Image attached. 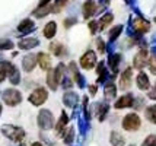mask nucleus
Masks as SVG:
<instances>
[{"mask_svg": "<svg viewBox=\"0 0 156 146\" xmlns=\"http://www.w3.org/2000/svg\"><path fill=\"white\" fill-rule=\"evenodd\" d=\"M2 133L3 136H6L7 139H12L13 142H20L25 139V130L22 127H16L12 124L2 126Z\"/></svg>", "mask_w": 156, "mask_h": 146, "instance_id": "nucleus-1", "label": "nucleus"}, {"mask_svg": "<svg viewBox=\"0 0 156 146\" xmlns=\"http://www.w3.org/2000/svg\"><path fill=\"white\" fill-rule=\"evenodd\" d=\"M37 123L42 130H50L54 127V117L50 110H41L37 117Z\"/></svg>", "mask_w": 156, "mask_h": 146, "instance_id": "nucleus-2", "label": "nucleus"}, {"mask_svg": "<svg viewBox=\"0 0 156 146\" xmlns=\"http://www.w3.org/2000/svg\"><path fill=\"white\" fill-rule=\"evenodd\" d=\"M140 126H142V121L136 112H130L122 118V129L127 132H136L140 129Z\"/></svg>", "mask_w": 156, "mask_h": 146, "instance_id": "nucleus-3", "label": "nucleus"}, {"mask_svg": "<svg viewBox=\"0 0 156 146\" xmlns=\"http://www.w3.org/2000/svg\"><path fill=\"white\" fill-rule=\"evenodd\" d=\"M2 97H3L5 104L9 105V107H16L22 101V94L18 89H6Z\"/></svg>", "mask_w": 156, "mask_h": 146, "instance_id": "nucleus-4", "label": "nucleus"}, {"mask_svg": "<svg viewBox=\"0 0 156 146\" xmlns=\"http://www.w3.org/2000/svg\"><path fill=\"white\" fill-rule=\"evenodd\" d=\"M150 29V23L146 19H143V18H136L134 21L131 22V28H130V35L133 37L134 34L140 35V34H144V32H147Z\"/></svg>", "mask_w": 156, "mask_h": 146, "instance_id": "nucleus-5", "label": "nucleus"}, {"mask_svg": "<svg viewBox=\"0 0 156 146\" xmlns=\"http://www.w3.org/2000/svg\"><path fill=\"white\" fill-rule=\"evenodd\" d=\"M96 73H98V82H99V84L114 82V79H115V76H117V73H112V75L108 73V70L105 67V62L98 63V66H96Z\"/></svg>", "mask_w": 156, "mask_h": 146, "instance_id": "nucleus-6", "label": "nucleus"}, {"mask_svg": "<svg viewBox=\"0 0 156 146\" xmlns=\"http://www.w3.org/2000/svg\"><path fill=\"white\" fill-rule=\"evenodd\" d=\"M48 98V92L44 88H37V89L29 95V102L32 105H37V107H40L42 105L45 101H47Z\"/></svg>", "mask_w": 156, "mask_h": 146, "instance_id": "nucleus-7", "label": "nucleus"}, {"mask_svg": "<svg viewBox=\"0 0 156 146\" xmlns=\"http://www.w3.org/2000/svg\"><path fill=\"white\" fill-rule=\"evenodd\" d=\"M69 73H70V76H73L72 79H75V82L77 84V86L80 88V89H83L85 86H86V77L83 76V75H80V72H79V69H77V66H76L75 62H72L70 64H69Z\"/></svg>", "mask_w": 156, "mask_h": 146, "instance_id": "nucleus-8", "label": "nucleus"}, {"mask_svg": "<svg viewBox=\"0 0 156 146\" xmlns=\"http://www.w3.org/2000/svg\"><path fill=\"white\" fill-rule=\"evenodd\" d=\"M96 64V54L94 51H88V53H85L80 59V66L83 69H92V67H95Z\"/></svg>", "mask_w": 156, "mask_h": 146, "instance_id": "nucleus-9", "label": "nucleus"}, {"mask_svg": "<svg viewBox=\"0 0 156 146\" xmlns=\"http://www.w3.org/2000/svg\"><path fill=\"white\" fill-rule=\"evenodd\" d=\"M147 57H149V53L146 48H142L139 53H137L134 59H133V66L136 69H143L146 66V62H147Z\"/></svg>", "mask_w": 156, "mask_h": 146, "instance_id": "nucleus-10", "label": "nucleus"}, {"mask_svg": "<svg viewBox=\"0 0 156 146\" xmlns=\"http://www.w3.org/2000/svg\"><path fill=\"white\" fill-rule=\"evenodd\" d=\"M133 102H134V97H133V94H126V95H122L118 99L115 101V107L117 110H121V108H127V107H133Z\"/></svg>", "mask_w": 156, "mask_h": 146, "instance_id": "nucleus-11", "label": "nucleus"}, {"mask_svg": "<svg viewBox=\"0 0 156 146\" xmlns=\"http://www.w3.org/2000/svg\"><path fill=\"white\" fill-rule=\"evenodd\" d=\"M79 102V95L76 94L75 91H66L64 95H63V104L66 107H70V108H75Z\"/></svg>", "mask_w": 156, "mask_h": 146, "instance_id": "nucleus-12", "label": "nucleus"}, {"mask_svg": "<svg viewBox=\"0 0 156 146\" xmlns=\"http://www.w3.org/2000/svg\"><path fill=\"white\" fill-rule=\"evenodd\" d=\"M131 73H133L131 67H127V69L122 72L121 77H120V89H122V91L130 89V86H131Z\"/></svg>", "mask_w": 156, "mask_h": 146, "instance_id": "nucleus-13", "label": "nucleus"}, {"mask_svg": "<svg viewBox=\"0 0 156 146\" xmlns=\"http://www.w3.org/2000/svg\"><path fill=\"white\" fill-rule=\"evenodd\" d=\"M69 116H67V112L66 111H63L61 112V116H60V118H58V121H57V124H55V132H57V136H63L64 134V129L67 127V124H69Z\"/></svg>", "mask_w": 156, "mask_h": 146, "instance_id": "nucleus-14", "label": "nucleus"}, {"mask_svg": "<svg viewBox=\"0 0 156 146\" xmlns=\"http://www.w3.org/2000/svg\"><path fill=\"white\" fill-rule=\"evenodd\" d=\"M82 12H83V18L89 19L90 16H94L96 13V3L94 0H86L82 6Z\"/></svg>", "mask_w": 156, "mask_h": 146, "instance_id": "nucleus-15", "label": "nucleus"}, {"mask_svg": "<svg viewBox=\"0 0 156 146\" xmlns=\"http://www.w3.org/2000/svg\"><path fill=\"white\" fill-rule=\"evenodd\" d=\"M121 54L120 53H112V54H108V64L109 69L112 70V73H117L118 72V66L121 63Z\"/></svg>", "mask_w": 156, "mask_h": 146, "instance_id": "nucleus-16", "label": "nucleus"}, {"mask_svg": "<svg viewBox=\"0 0 156 146\" xmlns=\"http://www.w3.org/2000/svg\"><path fill=\"white\" fill-rule=\"evenodd\" d=\"M37 63V56L35 54H27L22 59V69L25 72H32Z\"/></svg>", "mask_w": 156, "mask_h": 146, "instance_id": "nucleus-17", "label": "nucleus"}, {"mask_svg": "<svg viewBox=\"0 0 156 146\" xmlns=\"http://www.w3.org/2000/svg\"><path fill=\"white\" fill-rule=\"evenodd\" d=\"M104 97L108 101L117 97V86L114 85V82H105L104 84Z\"/></svg>", "mask_w": 156, "mask_h": 146, "instance_id": "nucleus-18", "label": "nucleus"}, {"mask_svg": "<svg viewBox=\"0 0 156 146\" xmlns=\"http://www.w3.org/2000/svg\"><path fill=\"white\" fill-rule=\"evenodd\" d=\"M34 29H35V23L32 19H23V21L18 25L19 34H29V32H32Z\"/></svg>", "mask_w": 156, "mask_h": 146, "instance_id": "nucleus-19", "label": "nucleus"}, {"mask_svg": "<svg viewBox=\"0 0 156 146\" xmlns=\"http://www.w3.org/2000/svg\"><path fill=\"white\" fill-rule=\"evenodd\" d=\"M37 62L40 64V67L42 70H50L51 69V59L45 53H38L37 54Z\"/></svg>", "mask_w": 156, "mask_h": 146, "instance_id": "nucleus-20", "label": "nucleus"}, {"mask_svg": "<svg viewBox=\"0 0 156 146\" xmlns=\"http://www.w3.org/2000/svg\"><path fill=\"white\" fill-rule=\"evenodd\" d=\"M136 84H137V86H139V89H142V91L149 89V86H150L149 77H147V75H146V73H143V72H140V73L137 75Z\"/></svg>", "mask_w": 156, "mask_h": 146, "instance_id": "nucleus-21", "label": "nucleus"}, {"mask_svg": "<svg viewBox=\"0 0 156 146\" xmlns=\"http://www.w3.org/2000/svg\"><path fill=\"white\" fill-rule=\"evenodd\" d=\"M40 44V41L37 38H23L22 41H19V48L20 50H32Z\"/></svg>", "mask_w": 156, "mask_h": 146, "instance_id": "nucleus-22", "label": "nucleus"}, {"mask_svg": "<svg viewBox=\"0 0 156 146\" xmlns=\"http://www.w3.org/2000/svg\"><path fill=\"white\" fill-rule=\"evenodd\" d=\"M55 32H57V23L55 22H48L47 25L44 27V37L48 38V40H51V38H54Z\"/></svg>", "mask_w": 156, "mask_h": 146, "instance_id": "nucleus-23", "label": "nucleus"}, {"mask_svg": "<svg viewBox=\"0 0 156 146\" xmlns=\"http://www.w3.org/2000/svg\"><path fill=\"white\" fill-rule=\"evenodd\" d=\"M109 142H111L112 146H124V137L118 132H111Z\"/></svg>", "mask_w": 156, "mask_h": 146, "instance_id": "nucleus-24", "label": "nucleus"}, {"mask_svg": "<svg viewBox=\"0 0 156 146\" xmlns=\"http://www.w3.org/2000/svg\"><path fill=\"white\" fill-rule=\"evenodd\" d=\"M112 19H114V16H112V13H105L104 16H102L101 19L98 21V25H99V31H104V29L108 27L109 23L112 22Z\"/></svg>", "mask_w": 156, "mask_h": 146, "instance_id": "nucleus-25", "label": "nucleus"}, {"mask_svg": "<svg viewBox=\"0 0 156 146\" xmlns=\"http://www.w3.org/2000/svg\"><path fill=\"white\" fill-rule=\"evenodd\" d=\"M51 51H53L57 57L66 56V47H64L61 42H53V44H51Z\"/></svg>", "mask_w": 156, "mask_h": 146, "instance_id": "nucleus-26", "label": "nucleus"}, {"mask_svg": "<svg viewBox=\"0 0 156 146\" xmlns=\"http://www.w3.org/2000/svg\"><path fill=\"white\" fill-rule=\"evenodd\" d=\"M51 9H53V6H51L50 3H48V5H44V6H38L37 10H34V15L37 18H44L45 15H48L51 12Z\"/></svg>", "mask_w": 156, "mask_h": 146, "instance_id": "nucleus-27", "label": "nucleus"}, {"mask_svg": "<svg viewBox=\"0 0 156 146\" xmlns=\"http://www.w3.org/2000/svg\"><path fill=\"white\" fill-rule=\"evenodd\" d=\"M64 70H66V66L60 63V64H57L55 66V69H53V73H54V77L57 79V82L61 84V80H63V77H64Z\"/></svg>", "mask_w": 156, "mask_h": 146, "instance_id": "nucleus-28", "label": "nucleus"}, {"mask_svg": "<svg viewBox=\"0 0 156 146\" xmlns=\"http://www.w3.org/2000/svg\"><path fill=\"white\" fill-rule=\"evenodd\" d=\"M77 120H79V130H80V134L82 136H86V133H88L89 129H90L89 121L85 117H79Z\"/></svg>", "mask_w": 156, "mask_h": 146, "instance_id": "nucleus-29", "label": "nucleus"}, {"mask_svg": "<svg viewBox=\"0 0 156 146\" xmlns=\"http://www.w3.org/2000/svg\"><path fill=\"white\" fill-rule=\"evenodd\" d=\"M47 85L50 86V89L55 91L57 89V86H58V82H57V79L54 77V73H53V70L50 69L47 73Z\"/></svg>", "mask_w": 156, "mask_h": 146, "instance_id": "nucleus-30", "label": "nucleus"}, {"mask_svg": "<svg viewBox=\"0 0 156 146\" xmlns=\"http://www.w3.org/2000/svg\"><path fill=\"white\" fill-rule=\"evenodd\" d=\"M122 31V25H117V27H114V28L111 29L108 32V38H109V42H114L120 37V34H121Z\"/></svg>", "mask_w": 156, "mask_h": 146, "instance_id": "nucleus-31", "label": "nucleus"}, {"mask_svg": "<svg viewBox=\"0 0 156 146\" xmlns=\"http://www.w3.org/2000/svg\"><path fill=\"white\" fill-rule=\"evenodd\" d=\"M146 117H147L149 121L156 124V105H150V107L146 108Z\"/></svg>", "mask_w": 156, "mask_h": 146, "instance_id": "nucleus-32", "label": "nucleus"}, {"mask_svg": "<svg viewBox=\"0 0 156 146\" xmlns=\"http://www.w3.org/2000/svg\"><path fill=\"white\" fill-rule=\"evenodd\" d=\"M0 69L5 72V75H7V76H9V75H10V73L16 69V67H15L10 62H0Z\"/></svg>", "mask_w": 156, "mask_h": 146, "instance_id": "nucleus-33", "label": "nucleus"}, {"mask_svg": "<svg viewBox=\"0 0 156 146\" xmlns=\"http://www.w3.org/2000/svg\"><path fill=\"white\" fill-rule=\"evenodd\" d=\"M64 143L66 145H70L73 140H75V129L73 127H70V129H67L66 130V133H64Z\"/></svg>", "mask_w": 156, "mask_h": 146, "instance_id": "nucleus-34", "label": "nucleus"}, {"mask_svg": "<svg viewBox=\"0 0 156 146\" xmlns=\"http://www.w3.org/2000/svg\"><path fill=\"white\" fill-rule=\"evenodd\" d=\"M9 80H10V84L12 85H18L20 82V73L18 69H15L10 75H9Z\"/></svg>", "mask_w": 156, "mask_h": 146, "instance_id": "nucleus-35", "label": "nucleus"}, {"mask_svg": "<svg viewBox=\"0 0 156 146\" xmlns=\"http://www.w3.org/2000/svg\"><path fill=\"white\" fill-rule=\"evenodd\" d=\"M60 85L63 86V89L70 91V89H72V86H73V79H72V76H64Z\"/></svg>", "mask_w": 156, "mask_h": 146, "instance_id": "nucleus-36", "label": "nucleus"}, {"mask_svg": "<svg viewBox=\"0 0 156 146\" xmlns=\"http://www.w3.org/2000/svg\"><path fill=\"white\" fill-rule=\"evenodd\" d=\"M13 48V42L12 40H0V50H12Z\"/></svg>", "mask_w": 156, "mask_h": 146, "instance_id": "nucleus-37", "label": "nucleus"}, {"mask_svg": "<svg viewBox=\"0 0 156 146\" xmlns=\"http://www.w3.org/2000/svg\"><path fill=\"white\" fill-rule=\"evenodd\" d=\"M66 3H67V0H55L54 6L51 9V12H60L63 7L66 6Z\"/></svg>", "mask_w": 156, "mask_h": 146, "instance_id": "nucleus-38", "label": "nucleus"}, {"mask_svg": "<svg viewBox=\"0 0 156 146\" xmlns=\"http://www.w3.org/2000/svg\"><path fill=\"white\" fill-rule=\"evenodd\" d=\"M143 146H156V134H150L143 142Z\"/></svg>", "mask_w": 156, "mask_h": 146, "instance_id": "nucleus-39", "label": "nucleus"}, {"mask_svg": "<svg viewBox=\"0 0 156 146\" xmlns=\"http://www.w3.org/2000/svg\"><path fill=\"white\" fill-rule=\"evenodd\" d=\"M149 69L152 72V75H156V54H152L149 60Z\"/></svg>", "mask_w": 156, "mask_h": 146, "instance_id": "nucleus-40", "label": "nucleus"}, {"mask_svg": "<svg viewBox=\"0 0 156 146\" xmlns=\"http://www.w3.org/2000/svg\"><path fill=\"white\" fill-rule=\"evenodd\" d=\"M89 29H90V32H92V34H96V32L99 31V25H98V22L96 21L89 22Z\"/></svg>", "mask_w": 156, "mask_h": 146, "instance_id": "nucleus-41", "label": "nucleus"}, {"mask_svg": "<svg viewBox=\"0 0 156 146\" xmlns=\"http://www.w3.org/2000/svg\"><path fill=\"white\" fill-rule=\"evenodd\" d=\"M96 47H98V51H99L101 54L105 53V42L102 41L101 38H98V40H96Z\"/></svg>", "mask_w": 156, "mask_h": 146, "instance_id": "nucleus-42", "label": "nucleus"}, {"mask_svg": "<svg viewBox=\"0 0 156 146\" xmlns=\"http://www.w3.org/2000/svg\"><path fill=\"white\" fill-rule=\"evenodd\" d=\"M143 104H144V101H143V98H137L136 101L133 102V107L136 108V110H139V108H142Z\"/></svg>", "mask_w": 156, "mask_h": 146, "instance_id": "nucleus-43", "label": "nucleus"}, {"mask_svg": "<svg viewBox=\"0 0 156 146\" xmlns=\"http://www.w3.org/2000/svg\"><path fill=\"white\" fill-rule=\"evenodd\" d=\"M76 22H77V21H76L75 18H69V19H66V21H64V27H66V28H69V27H73Z\"/></svg>", "mask_w": 156, "mask_h": 146, "instance_id": "nucleus-44", "label": "nucleus"}, {"mask_svg": "<svg viewBox=\"0 0 156 146\" xmlns=\"http://www.w3.org/2000/svg\"><path fill=\"white\" fill-rule=\"evenodd\" d=\"M96 92H98V86L96 85H89V94L90 95H96Z\"/></svg>", "mask_w": 156, "mask_h": 146, "instance_id": "nucleus-45", "label": "nucleus"}, {"mask_svg": "<svg viewBox=\"0 0 156 146\" xmlns=\"http://www.w3.org/2000/svg\"><path fill=\"white\" fill-rule=\"evenodd\" d=\"M147 97H149L150 99H156V88H153L152 91L147 92Z\"/></svg>", "mask_w": 156, "mask_h": 146, "instance_id": "nucleus-46", "label": "nucleus"}, {"mask_svg": "<svg viewBox=\"0 0 156 146\" xmlns=\"http://www.w3.org/2000/svg\"><path fill=\"white\" fill-rule=\"evenodd\" d=\"M5 77H6V75H5V72L0 69V82H3L5 80Z\"/></svg>", "mask_w": 156, "mask_h": 146, "instance_id": "nucleus-47", "label": "nucleus"}, {"mask_svg": "<svg viewBox=\"0 0 156 146\" xmlns=\"http://www.w3.org/2000/svg\"><path fill=\"white\" fill-rule=\"evenodd\" d=\"M31 146H42V143H41V142H34Z\"/></svg>", "mask_w": 156, "mask_h": 146, "instance_id": "nucleus-48", "label": "nucleus"}, {"mask_svg": "<svg viewBox=\"0 0 156 146\" xmlns=\"http://www.w3.org/2000/svg\"><path fill=\"white\" fill-rule=\"evenodd\" d=\"M2 110H3V107H2V104H0V116H2Z\"/></svg>", "mask_w": 156, "mask_h": 146, "instance_id": "nucleus-49", "label": "nucleus"}, {"mask_svg": "<svg viewBox=\"0 0 156 146\" xmlns=\"http://www.w3.org/2000/svg\"><path fill=\"white\" fill-rule=\"evenodd\" d=\"M18 146H22V145H18Z\"/></svg>", "mask_w": 156, "mask_h": 146, "instance_id": "nucleus-50", "label": "nucleus"}, {"mask_svg": "<svg viewBox=\"0 0 156 146\" xmlns=\"http://www.w3.org/2000/svg\"><path fill=\"white\" fill-rule=\"evenodd\" d=\"M130 146H133V145H130Z\"/></svg>", "mask_w": 156, "mask_h": 146, "instance_id": "nucleus-51", "label": "nucleus"}]
</instances>
